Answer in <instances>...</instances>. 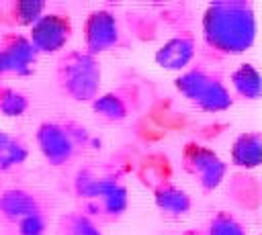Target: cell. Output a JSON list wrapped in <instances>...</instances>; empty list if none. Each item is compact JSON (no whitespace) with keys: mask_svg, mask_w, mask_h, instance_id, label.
<instances>
[{"mask_svg":"<svg viewBox=\"0 0 262 235\" xmlns=\"http://www.w3.org/2000/svg\"><path fill=\"white\" fill-rule=\"evenodd\" d=\"M203 41L217 55L246 53L256 41V12L250 0L211 2L203 12Z\"/></svg>","mask_w":262,"mask_h":235,"instance_id":"cell-1","label":"cell"},{"mask_svg":"<svg viewBox=\"0 0 262 235\" xmlns=\"http://www.w3.org/2000/svg\"><path fill=\"white\" fill-rule=\"evenodd\" d=\"M55 82L63 96L76 102H92L100 94L102 86L98 57L82 49L66 51L55 63Z\"/></svg>","mask_w":262,"mask_h":235,"instance_id":"cell-2","label":"cell"},{"mask_svg":"<svg viewBox=\"0 0 262 235\" xmlns=\"http://www.w3.org/2000/svg\"><path fill=\"white\" fill-rule=\"evenodd\" d=\"M35 139L41 155L55 168L70 163L80 149L92 143L88 129L76 121H43L37 127Z\"/></svg>","mask_w":262,"mask_h":235,"instance_id":"cell-3","label":"cell"},{"mask_svg":"<svg viewBox=\"0 0 262 235\" xmlns=\"http://www.w3.org/2000/svg\"><path fill=\"white\" fill-rule=\"evenodd\" d=\"M74 33L70 14L66 12H45L27 35L37 53H57L66 49Z\"/></svg>","mask_w":262,"mask_h":235,"instance_id":"cell-4","label":"cell"},{"mask_svg":"<svg viewBox=\"0 0 262 235\" xmlns=\"http://www.w3.org/2000/svg\"><path fill=\"white\" fill-rule=\"evenodd\" d=\"M121 45V27L108 8H96L88 12L84 20V51L98 57Z\"/></svg>","mask_w":262,"mask_h":235,"instance_id":"cell-5","label":"cell"},{"mask_svg":"<svg viewBox=\"0 0 262 235\" xmlns=\"http://www.w3.org/2000/svg\"><path fill=\"white\" fill-rule=\"evenodd\" d=\"M119 184H123L121 172H117L115 168H108V166L90 163V166H82L76 172V176L72 180V192L76 198H80L84 202V200H92V198H98V196L111 192Z\"/></svg>","mask_w":262,"mask_h":235,"instance_id":"cell-6","label":"cell"},{"mask_svg":"<svg viewBox=\"0 0 262 235\" xmlns=\"http://www.w3.org/2000/svg\"><path fill=\"white\" fill-rule=\"evenodd\" d=\"M135 104H137V90L131 86H119L111 92L98 94L90 102L92 110L106 123L125 121L131 114V110L135 108Z\"/></svg>","mask_w":262,"mask_h":235,"instance_id":"cell-7","label":"cell"},{"mask_svg":"<svg viewBox=\"0 0 262 235\" xmlns=\"http://www.w3.org/2000/svg\"><path fill=\"white\" fill-rule=\"evenodd\" d=\"M47 213L45 202L39 194L27 188H6L0 192V217L8 223H16L29 215Z\"/></svg>","mask_w":262,"mask_h":235,"instance_id":"cell-8","label":"cell"},{"mask_svg":"<svg viewBox=\"0 0 262 235\" xmlns=\"http://www.w3.org/2000/svg\"><path fill=\"white\" fill-rule=\"evenodd\" d=\"M127 208H129V192L123 184H119L117 188H113L111 192L98 198L84 200L80 210L96 223H113L119 221L127 213Z\"/></svg>","mask_w":262,"mask_h":235,"instance_id":"cell-9","label":"cell"},{"mask_svg":"<svg viewBox=\"0 0 262 235\" xmlns=\"http://www.w3.org/2000/svg\"><path fill=\"white\" fill-rule=\"evenodd\" d=\"M196 53V41L192 33H180L172 39H168L154 55L156 63L170 72H182Z\"/></svg>","mask_w":262,"mask_h":235,"instance_id":"cell-10","label":"cell"},{"mask_svg":"<svg viewBox=\"0 0 262 235\" xmlns=\"http://www.w3.org/2000/svg\"><path fill=\"white\" fill-rule=\"evenodd\" d=\"M154 202L168 217H182L192 208L190 194L170 180H162L154 186Z\"/></svg>","mask_w":262,"mask_h":235,"instance_id":"cell-11","label":"cell"},{"mask_svg":"<svg viewBox=\"0 0 262 235\" xmlns=\"http://www.w3.org/2000/svg\"><path fill=\"white\" fill-rule=\"evenodd\" d=\"M262 159V135L258 131L239 133L231 145V163L242 170H254Z\"/></svg>","mask_w":262,"mask_h":235,"instance_id":"cell-12","label":"cell"},{"mask_svg":"<svg viewBox=\"0 0 262 235\" xmlns=\"http://www.w3.org/2000/svg\"><path fill=\"white\" fill-rule=\"evenodd\" d=\"M227 194L237 206L246 210H258L260 206V182L256 176H250L246 172L231 176L227 184Z\"/></svg>","mask_w":262,"mask_h":235,"instance_id":"cell-13","label":"cell"},{"mask_svg":"<svg viewBox=\"0 0 262 235\" xmlns=\"http://www.w3.org/2000/svg\"><path fill=\"white\" fill-rule=\"evenodd\" d=\"M192 104H196L201 110H207V112H221L233 104V96L229 94V88L225 86L223 78L217 72H213L211 80L207 82V86L203 88V92Z\"/></svg>","mask_w":262,"mask_h":235,"instance_id":"cell-14","label":"cell"},{"mask_svg":"<svg viewBox=\"0 0 262 235\" xmlns=\"http://www.w3.org/2000/svg\"><path fill=\"white\" fill-rule=\"evenodd\" d=\"M221 157L207 145H201L196 141H188L184 143L182 147V153H180V166L186 174L199 178L205 170H209L213 163H217Z\"/></svg>","mask_w":262,"mask_h":235,"instance_id":"cell-15","label":"cell"},{"mask_svg":"<svg viewBox=\"0 0 262 235\" xmlns=\"http://www.w3.org/2000/svg\"><path fill=\"white\" fill-rule=\"evenodd\" d=\"M233 92L244 100H258L262 94V80L252 63H239L231 74Z\"/></svg>","mask_w":262,"mask_h":235,"instance_id":"cell-16","label":"cell"},{"mask_svg":"<svg viewBox=\"0 0 262 235\" xmlns=\"http://www.w3.org/2000/svg\"><path fill=\"white\" fill-rule=\"evenodd\" d=\"M213 72H209L207 67L194 65L190 69H184L176 80H174V88L190 102H194L199 98V94L203 92V88L207 86V82L211 80Z\"/></svg>","mask_w":262,"mask_h":235,"instance_id":"cell-17","label":"cell"},{"mask_svg":"<svg viewBox=\"0 0 262 235\" xmlns=\"http://www.w3.org/2000/svg\"><path fill=\"white\" fill-rule=\"evenodd\" d=\"M55 235H102L96 221H92L88 215H84L80 208L63 213L57 221Z\"/></svg>","mask_w":262,"mask_h":235,"instance_id":"cell-18","label":"cell"},{"mask_svg":"<svg viewBox=\"0 0 262 235\" xmlns=\"http://www.w3.org/2000/svg\"><path fill=\"white\" fill-rule=\"evenodd\" d=\"M29 157V147L20 137L0 131V172H8Z\"/></svg>","mask_w":262,"mask_h":235,"instance_id":"cell-19","label":"cell"},{"mask_svg":"<svg viewBox=\"0 0 262 235\" xmlns=\"http://www.w3.org/2000/svg\"><path fill=\"white\" fill-rule=\"evenodd\" d=\"M0 49L8 51V53L14 55L20 63H25V65H29V67L35 69V63H37L39 53L35 51V47L31 45V41H29L27 35L14 33V31L4 33V35L0 37Z\"/></svg>","mask_w":262,"mask_h":235,"instance_id":"cell-20","label":"cell"},{"mask_svg":"<svg viewBox=\"0 0 262 235\" xmlns=\"http://www.w3.org/2000/svg\"><path fill=\"white\" fill-rule=\"evenodd\" d=\"M45 8L43 0H14L8 6V16L18 27H33L45 14Z\"/></svg>","mask_w":262,"mask_h":235,"instance_id":"cell-21","label":"cell"},{"mask_svg":"<svg viewBox=\"0 0 262 235\" xmlns=\"http://www.w3.org/2000/svg\"><path fill=\"white\" fill-rule=\"evenodd\" d=\"M203 233L205 235H248L246 227L229 210H217L209 219Z\"/></svg>","mask_w":262,"mask_h":235,"instance_id":"cell-22","label":"cell"},{"mask_svg":"<svg viewBox=\"0 0 262 235\" xmlns=\"http://www.w3.org/2000/svg\"><path fill=\"white\" fill-rule=\"evenodd\" d=\"M31 102L29 96L10 88V86H0V114L4 116H23L29 110Z\"/></svg>","mask_w":262,"mask_h":235,"instance_id":"cell-23","label":"cell"},{"mask_svg":"<svg viewBox=\"0 0 262 235\" xmlns=\"http://www.w3.org/2000/svg\"><path fill=\"white\" fill-rule=\"evenodd\" d=\"M14 235H47V213H35L16 221Z\"/></svg>","mask_w":262,"mask_h":235,"instance_id":"cell-24","label":"cell"},{"mask_svg":"<svg viewBox=\"0 0 262 235\" xmlns=\"http://www.w3.org/2000/svg\"><path fill=\"white\" fill-rule=\"evenodd\" d=\"M225 176H227V163H225L223 159H219V161L213 163L209 170H205V172L196 178V182H199V186H201L203 192H213L215 188L221 186V182L225 180Z\"/></svg>","mask_w":262,"mask_h":235,"instance_id":"cell-25","label":"cell"},{"mask_svg":"<svg viewBox=\"0 0 262 235\" xmlns=\"http://www.w3.org/2000/svg\"><path fill=\"white\" fill-rule=\"evenodd\" d=\"M31 74H33V67L20 63L14 55L0 49V78L2 76H31Z\"/></svg>","mask_w":262,"mask_h":235,"instance_id":"cell-26","label":"cell"},{"mask_svg":"<svg viewBox=\"0 0 262 235\" xmlns=\"http://www.w3.org/2000/svg\"><path fill=\"white\" fill-rule=\"evenodd\" d=\"M180 235H205L201 229H190V231H184V233H180Z\"/></svg>","mask_w":262,"mask_h":235,"instance_id":"cell-27","label":"cell"}]
</instances>
